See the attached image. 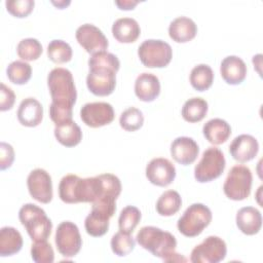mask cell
<instances>
[{
	"label": "cell",
	"mask_w": 263,
	"mask_h": 263,
	"mask_svg": "<svg viewBox=\"0 0 263 263\" xmlns=\"http://www.w3.org/2000/svg\"><path fill=\"white\" fill-rule=\"evenodd\" d=\"M137 242L145 250L152 253L153 256L161 258L165 262H170L176 253V237L158 227L144 226L137 233Z\"/></svg>",
	"instance_id": "cell-1"
},
{
	"label": "cell",
	"mask_w": 263,
	"mask_h": 263,
	"mask_svg": "<svg viewBox=\"0 0 263 263\" xmlns=\"http://www.w3.org/2000/svg\"><path fill=\"white\" fill-rule=\"evenodd\" d=\"M47 85L51 103L73 108L77 99L76 86L72 73L65 68H54L47 76Z\"/></svg>",
	"instance_id": "cell-2"
},
{
	"label": "cell",
	"mask_w": 263,
	"mask_h": 263,
	"mask_svg": "<svg viewBox=\"0 0 263 263\" xmlns=\"http://www.w3.org/2000/svg\"><path fill=\"white\" fill-rule=\"evenodd\" d=\"M59 196L66 203L93 202V177L81 179L76 175H66L59 184Z\"/></svg>",
	"instance_id": "cell-3"
},
{
	"label": "cell",
	"mask_w": 263,
	"mask_h": 263,
	"mask_svg": "<svg viewBox=\"0 0 263 263\" xmlns=\"http://www.w3.org/2000/svg\"><path fill=\"white\" fill-rule=\"evenodd\" d=\"M18 219L32 240H47L51 233L52 223L44 210L34 203H26L18 212Z\"/></svg>",
	"instance_id": "cell-4"
},
{
	"label": "cell",
	"mask_w": 263,
	"mask_h": 263,
	"mask_svg": "<svg viewBox=\"0 0 263 263\" xmlns=\"http://www.w3.org/2000/svg\"><path fill=\"white\" fill-rule=\"evenodd\" d=\"M115 201V199L100 198L92 202L91 211L84 221V227L87 234L93 237H99L107 233L110 218L113 217L116 211Z\"/></svg>",
	"instance_id": "cell-5"
},
{
	"label": "cell",
	"mask_w": 263,
	"mask_h": 263,
	"mask_svg": "<svg viewBox=\"0 0 263 263\" xmlns=\"http://www.w3.org/2000/svg\"><path fill=\"white\" fill-rule=\"evenodd\" d=\"M212 218V212L206 205L203 203H193L186 209L178 220L177 227L184 236L195 237L210 225Z\"/></svg>",
	"instance_id": "cell-6"
},
{
	"label": "cell",
	"mask_w": 263,
	"mask_h": 263,
	"mask_svg": "<svg viewBox=\"0 0 263 263\" xmlns=\"http://www.w3.org/2000/svg\"><path fill=\"white\" fill-rule=\"evenodd\" d=\"M252 181V172L248 166L241 164L234 165L226 177L223 191L231 200H243L251 193Z\"/></svg>",
	"instance_id": "cell-7"
},
{
	"label": "cell",
	"mask_w": 263,
	"mask_h": 263,
	"mask_svg": "<svg viewBox=\"0 0 263 263\" xmlns=\"http://www.w3.org/2000/svg\"><path fill=\"white\" fill-rule=\"evenodd\" d=\"M138 55L141 63L147 68H163L171 63L173 49L163 40L148 39L139 46Z\"/></svg>",
	"instance_id": "cell-8"
},
{
	"label": "cell",
	"mask_w": 263,
	"mask_h": 263,
	"mask_svg": "<svg viewBox=\"0 0 263 263\" xmlns=\"http://www.w3.org/2000/svg\"><path fill=\"white\" fill-rule=\"evenodd\" d=\"M225 166L226 160L223 152L216 147H209L194 167V178L199 183L214 181L223 174Z\"/></svg>",
	"instance_id": "cell-9"
},
{
	"label": "cell",
	"mask_w": 263,
	"mask_h": 263,
	"mask_svg": "<svg viewBox=\"0 0 263 263\" xmlns=\"http://www.w3.org/2000/svg\"><path fill=\"white\" fill-rule=\"evenodd\" d=\"M54 241L61 255L67 258L76 256L82 246V238L76 224L70 221H64L59 224Z\"/></svg>",
	"instance_id": "cell-10"
},
{
	"label": "cell",
	"mask_w": 263,
	"mask_h": 263,
	"mask_svg": "<svg viewBox=\"0 0 263 263\" xmlns=\"http://www.w3.org/2000/svg\"><path fill=\"white\" fill-rule=\"evenodd\" d=\"M226 242L219 236H208L191 252L190 261L193 263H218L226 257Z\"/></svg>",
	"instance_id": "cell-11"
},
{
	"label": "cell",
	"mask_w": 263,
	"mask_h": 263,
	"mask_svg": "<svg viewBox=\"0 0 263 263\" xmlns=\"http://www.w3.org/2000/svg\"><path fill=\"white\" fill-rule=\"evenodd\" d=\"M115 113L111 104L106 102L87 103L80 109L81 120L90 127H101L111 123Z\"/></svg>",
	"instance_id": "cell-12"
},
{
	"label": "cell",
	"mask_w": 263,
	"mask_h": 263,
	"mask_svg": "<svg viewBox=\"0 0 263 263\" xmlns=\"http://www.w3.org/2000/svg\"><path fill=\"white\" fill-rule=\"evenodd\" d=\"M76 40L91 55L108 48V40L104 33L92 24L81 25L75 33Z\"/></svg>",
	"instance_id": "cell-13"
},
{
	"label": "cell",
	"mask_w": 263,
	"mask_h": 263,
	"mask_svg": "<svg viewBox=\"0 0 263 263\" xmlns=\"http://www.w3.org/2000/svg\"><path fill=\"white\" fill-rule=\"evenodd\" d=\"M30 195L41 203H48L52 199V182L50 175L43 168L33 170L27 179Z\"/></svg>",
	"instance_id": "cell-14"
},
{
	"label": "cell",
	"mask_w": 263,
	"mask_h": 263,
	"mask_svg": "<svg viewBox=\"0 0 263 263\" xmlns=\"http://www.w3.org/2000/svg\"><path fill=\"white\" fill-rule=\"evenodd\" d=\"M116 73L110 69H89L86 77L87 88L98 97L111 95L116 86Z\"/></svg>",
	"instance_id": "cell-15"
},
{
	"label": "cell",
	"mask_w": 263,
	"mask_h": 263,
	"mask_svg": "<svg viewBox=\"0 0 263 263\" xmlns=\"http://www.w3.org/2000/svg\"><path fill=\"white\" fill-rule=\"evenodd\" d=\"M146 177L151 184L165 187L175 180L176 167L166 158H153L146 166Z\"/></svg>",
	"instance_id": "cell-16"
},
{
	"label": "cell",
	"mask_w": 263,
	"mask_h": 263,
	"mask_svg": "<svg viewBox=\"0 0 263 263\" xmlns=\"http://www.w3.org/2000/svg\"><path fill=\"white\" fill-rule=\"evenodd\" d=\"M259 151V143L251 135L242 134L234 138L229 146V152L238 162H248L256 157Z\"/></svg>",
	"instance_id": "cell-17"
},
{
	"label": "cell",
	"mask_w": 263,
	"mask_h": 263,
	"mask_svg": "<svg viewBox=\"0 0 263 263\" xmlns=\"http://www.w3.org/2000/svg\"><path fill=\"white\" fill-rule=\"evenodd\" d=\"M199 147L197 143L189 137H178L171 145V155L174 160L182 165H189L198 156Z\"/></svg>",
	"instance_id": "cell-18"
},
{
	"label": "cell",
	"mask_w": 263,
	"mask_h": 263,
	"mask_svg": "<svg viewBox=\"0 0 263 263\" xmlns=\"http://www.w3.org/2000/svg\"><path fill=\"white\" fill-rule=\"evenodd\" d=\"M221 76L225 82L231 85L240 84L247 76L246 63L236 55L226 57L220 66Z\"/></svg>",
	"instance_id": "cell-19"
},
{
	"label": "cell",
	"mask_w": 263,
	"mask_h": 263,
	"mask_svg": "<svg viewBox=\"0 0 263 263\" xmlns=\"http://www.w3.org/2000/svg\"><path fill=\"white\" fill-rule=\"evenodd\" d=\"M17 119L22 125L34 127L41 123L43 118V107L34 98L23 100L17 109Z\"/></svg>",
	"instance_id": "cell-20"
},
{
	"label": "cell",
	"mask_w": 263,
	"mask_h": 263,
	"mask_svg": "<svg viewBox=\"0 0 263 263\" xmlns=\"http://www.w3.org/2000/svg\"><path fill=\"white\" fill-rule=\"evenodd\" d=\"M135 93L140 101L152 102L160 93V82L152 73H142L135 81Z\"/></svg>",
	"instance_id": "cell-21"
},
{
	"label": "cell",
	"mask_w": 263,
	"mask_h": 263,
	"mask_svg": "<svg viewBox=\"0 0 263 263\" xmlns=\"http://www.w3.org/2000/svg\"><path fill=\"white\" fill-rule=\"evenodd\" d=\"M236 226L247 235L257 234L262 226V216L259 210L253 206L241 208L236 214Z\"/></svg>",
	"instance_id": "cell-22"
},
{
	"label": "cell",
	"mask_w": 263,
	"mask_h": 263,
	"mask_svg": "<svg viewBox=\"0 0 263 263\" xmlns=\"http://www.w3.org/2000/svg\"><path fill=\"white\" fill-rule=\"evenodd\" d=\"M197 33V26L193 20L187 16H179L175 18L168 27L170 37L178 42L185 43L192 40Z\"/></svg>",
	"instance_id": "cell-23"
},
{
	"label": "cell",
	"mask_w": 263,
	"mask_h": 263,
	"mask_svg": "<svg viewBox=\"0 0 263 263\" xmlns=\"http://www.w3.org/2000/svg\"><path fill=\"white\" fill-rule=\"evenodd\" d=\"M112 34L120 43H132L139 38L141 29L136 20L132 17H121L114 22Z\"/></svg>",
	"instance_id": "cell-24"
},
{
	"label": "cell",
	"mask_w": 263,
	"mask_h": 263,
	"mask_svg": "<svg viewBox=\"0 0 263 263\" xmlns=\"http://www.w3.org/2000/svg\"><path fill=\"white\" fill-rule=\"evenodd\" d=\"M96 179V199L110 198L117 199L121 193V182L118 177L112 174H102Z\"/></svg>",
	"instance_id": "cell-25"
},
{
	"label": "cell",
	"mask_w": 263,
	"mask_h": 263,
	"mask_svg": "<svg viewBox=\"0 0 263 263\" xmlns=\"http://www.w3.org/2000/svg\"><path fill=\"white\" fill-rule=\"evenodd\" d=\"M204 138L213 145L225 143L231 135V127L227 121L221 118H213L206 121L202 127Z\"/></svg>",
	"instance_id": "cell-26"
},
{
	"label": "cell",
	"mask_w": 263,
	"mask_h": 263,
	"mask_svg": "<svg viewBox=\"0 0 263 263\" xmlns=\"http://www.w3.org/2000/svg\"><path fill=\"white\" fill-rule=\"evenodd\" d=\"M23 237L20 231L13 227L5 226L0 230V256H12L21 251Z\"/></svg>",
	"instance_id": "cell-27"
},
{
	"label": "cell",
	"mask_w": 263,
	"mask_h": 263,
	"mask_svg": "<svg viewBox=\"0 0 263 263\" xmlns=\"http://www.w3.org/2000/svg\"><path fill=\"white\" fill-rule=\"evenodd\" d=\"M54 137L63 146L74 147L81 142L82 132L75 121L70 120L68 122L55 125Z\"/></svg>",
	"instance_id": "cell-28"
},
{
	"label": "cell",
	"mask_w": 263,
	"mask_h": 263,
	"mask_svg": "<svg viewBox=\"0 0 263 263\" xmlns=\"http://www.w3.org/2000/svg\"><path fill=\"white\" fill-rule=\"evenodd\" d=\"M209 105L202 98H191L182 107V117L190 123L201 121L208 113Z\"/></svg>",
	"instance_id": "cell-29"
},
{
	"label": "cell",
	"mask_w": 263,
	"mask_h": 263,
	"mask_svg": "<svg viewBox=\"0 0 263 263\" xmlns=\"http://www.w3.org/2000/svg\"><path fill=\"white\" fill-rule=\"evenodd\" d=\"M182 205V198L175 190L163 192L156 202V212L160 216L170 217L179 212Z\"/></svg>",
	"instance_id": "cell-30"
},
{
	"label": "cell",
	"mask_w": 263,
	"mask_h": 263,
	"mask_svg": "<svg viewBox=\"0 0 263 263\" xmlns=\"http://www.w3.org/2000/svg\"><path fill=\"white\" fill-rule=\"evenodd\" d=\"M190 84L198 91L209 89L214 81V72L209 65L200 64L195 66L190 73Z\"/></svg>",
	"instance_id": "cell-31"
},
{
	"label": "cell",
	"mask_w": 263,
	"mask_h": 263,
	"mask_svg": "<svg viewBox=\"0 0 263 263\" xmlns=\"http://www.w3.org/2000/svg\"><path fill=\"white\" fill-rule=\"evenodd\" d=\"M6 74L12 83L23 85L30 80L32 76V68L26 62L14 61L7 66Z\"/></svg>",
	"instance_id": "cell-32"
},
{
	"label": "cell",
	"mask_w": 263,
	"mask_h": 263,
	"mask_svg": "<svg viewBox=\"0 0 263 263\" xmlns=\"http://www.w3.org/2000/svg\"><path fill=\"white\" fill-rule=\"evenodd\" d=\"M72 54L73 51L70 44L64 40H52L47 46V55L55 64H64L71 61Z\"/></svg>",
	"instance_id": "cell-33"
},
{
	"label": "cell",
	"mask_w": 263,
	"mask_h": 263,
	"mask_svg": "<svg viewBox=\"0 0 263 263\" xmlns=\"http://www.w3.org/2000/svg\"><path fill=\"white\" fill-rule=\"evenodd\" d=\"M141 217L142 215L138 208L134 205H127L123 208L118 218L119 230L126 233H132L139 224Z\"/></svg>",
	"instance_id": "cell-34"
},
{
	"label": "cell",
	"mask_w": 263,
	"mask_h": 263,
	"mask_svg": "<svg viewBox=\"0 0 263 263\" xmlns=\"http://www.w3.org/2000/svg\"><path fill=\"white\" fill-rule=\"evenodd\" d=\"M136 241L130 233L123 231H118L111 238V249L112 252L119 256L124 257L128 255L135 249Z\"/></svg>",
	"instance_id": "cell-35"
},
{
	"label": "cell",
	"mask_w": 263,
	"mask_h": 263,
	"mask_svg": "<svg viewBox=\"0 0 263 263\" xmlns=\"http://www.w3.org/2000/svg\"><path fill=\"white\" fill-rule=\"evenodd\" d=\"M42 45L35 38H26L18 42L16 52L25 61H35L42 53Z\"/></svg>",
	"instance_id": "cell-36"
},
{
	"label": "cell",
	"mask_w": 263,
	"mask_h": 263,
	"mask_svg": "<svg viewBox=\"0 0 263 263\" xmlns=\"http://www.w3.org/2000/svg\"><path fill=\"white\" fill-rule=\"evenodd\" d=\"M144 123V116L141 110L135 107L124 110L119 117L120 126L126 132H135L142 127Z\"/></svg>",
	"instance_id": "cell-37"
},
{
	"label": "cell",
	"mask_w": 263,
	"mask_h": 263,
	"mask_svg": "<svg viewBox=\"0 0 263 263\" xmlns=\"http://www.w3.org/2000/svg\"><path fill=\"white\" fill-rule=\"evenodd\" d=\"M88 67L89 69H110L117 72L120 67V62L115 54L108 51H101L92 54L89 58Z\"/></svg>",
	"instance_id": "cell-38"
},
{
	"label": "cell",
	"mask_w": 263,
	"mask_h": 263,
	"mask_svg": "<svg viewBox=\"0 0 263 263\" xmlns=\"http://www.w3.org/2000/svg\"><path fill=\"white\" fill-rule=\"evenodd\" d=\"M31 256L36 263H52L54 260L53 249L47 240L34 241L31 247Z\"/></svg>",
	"instance_id": "cell-39"
},
{
	"label": "cell",
	"mask_w": 263,
	"mask_h": 263,
	"mask_svg": "<svg viewBox=\"0 0 263 263\" xmlns=\"http://www.w3.org/2000/svg\"><path fill=\"white\" fill-rule=\"evenodd\" d=\"M35 2L33 0H9L5 2L7 11L15 17L28 16L33 8Z\"/></svg>",
	"instance_id": "cell-40"
},
{
	"label": "cell",
	"mask_w": 263,
	"mask_h": 263,
	"mask_svg": "<svg viewBox=\"0 0 263 263\" xmlns=\"http://www.w3.org/2000/svg\"><path fill=\"white\" fill-rule=\"evenodd\" d=\"M72 115H73V108L71 107L60 106L52 103L49 106V116L51 120L55 123V125L72 120Z\"/></svg>",
	"instance_id": "cell-41"
},
{
	"label": "cell",
	"mask_w": 263,
	"mask_h": 263,
	"mask_svg": "<svg viewBox=\"0 0 263 263\" xmlns=\"http://www.w3.org/2000/svg\"><path fill=\"white\" fill-rule=\"evenodd\" d=\"M0 152V170L4 171L11 166L14 160V150L10 144L1 142Z\"/></svg>",
	"instance_id": "cell-42"
},
{
	"label": "cell",
	"mask_w": 263,
	"mask_h": 263,
	"mask_svg": "<svg viewBox=\"0 0 263 263\" xmlns=\"http://www.w3.org/2000/svg\"><path fill=\"white\" fill-rule=\"evenodd\" d=\"M15 101V95L13 90L6 86L4 83H1L0 89V110L7 111L13 107Z\"/></svg>",
	"instance_id": "cell-43"
},
{
	"label": "cell",
	"mask_w": 263,
	"mask_h": 263,
	"mask_svg": "<svg viewBox=\"0 0 263 263\" xmlns=\"http://www.w3.org/2000/svg\"><path fill=\"white\" fill-rule=\"evenodd\" d=\"M139 3V1L134 0H121V1H115V5L122 10H130L134 9L135 6Z\"/></svg>",
	"instance_id": "cell-44"
},
{
	"label": "cell",
	"mask_w": 263,
	"mask_h": 263,
	"mask_svg": "<svg viewBox=\"0 0 263 263\" xmlns=\"http://www.w3.org/2000/svg\"><path fill=\"white\" fill-rule=\"evenodd\" d=\"M52 4H54V5H57L60 9H63L65 6H67L68 4H70V2H65V1H61V2H52Z\"/></svg>",
	"instance_id": "cell-45"
}]
</instances>
